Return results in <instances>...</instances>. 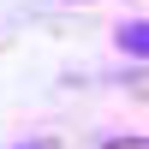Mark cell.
<instances>
[{"mask_svg":"<svg viewBox=\"0 0 149 149\" xmlns=\"http://www.w3.org/2000/svg\"><path fill=\"white\" fill-rule=\"evenodd\" d=\"M24 149H60V143H24Z\"/></svg>","mask_w":149,"mask_h":149,"instance_id":"3","label":"cell"},{"mask_svg":"<svg viewBox=\"0 0 149 149\" xmlns=\"http://www.w3.org/2000/svg\"><path fill=\"white\" fill-rule=\"evenodd\" d=\"M102 149H149L143 137H113V143H102Z\"/></svg>","mask_w":149,"mask_h":149,"instance_id":"2","label":"cell"},{"mask_svg":"<svg viewBox=\"0 0 149 149\" xmlns=\"http://www.w3.org/2000/svg\"><path fill=\"white\" fill-rule=\"evenodd\" d=\"M119 42H125L131 54H143V24H131V30H119Z\"/></svg>","mask_w":149,"mask_h":149,"instance_id":"1","label":"cell"}]
</instances>
